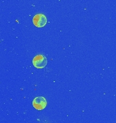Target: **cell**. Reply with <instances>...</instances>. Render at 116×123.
Instances as JSON below:
<instances>
[{"mask_svg": "<svg viewBox=\"0 0 116 123\" xmlns=\"http://www.w3.org/2000/svg\"><path fill=\"white\" fill-rule=\"evenodd\" d=\"M33 23L37 27H42L47 23V18L43 14H37L33 18Z\"/></svg>", "mask_w": 116, "mask_h": 123, "instance_id": "cell-2", "label": "cell"}, {"mask_svg": "<svg viewBox=\"0 0 116 123\" xmlns=\"http://www.w3.org/2000/svg\"><path fill=\"white\" fill-rule=\"evenodd\" d=\"M33 64L37 68H43L47 64V59L43 55H37L33 59Z\"/></svg>", "mask_w": 116, "mask_h": 123, "instance_id": "cell-1", "label": "cell"}, {"mask_svg": "<svg viewBox=\"0 0 116 123\" xmlns=\"http://www.w3.org/2000/svg\"><path fill=\"white\" fill-rule=\"evenodd\" d=\"M33 105L36 110H42L47 105V101L44 97H37L33 101Z\"/></svg>", "mask_w": 116, "mask_h": 123, "instance_id": "cell-3", "label": "cell"}]
</instances>
